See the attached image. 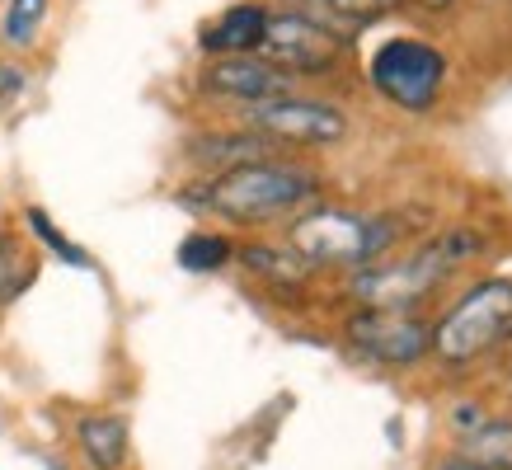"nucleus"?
I'll use <instances>...</instances> for the list:
<instances>
[{"label":"nucleus","instance_id":"1a4fd4ad","mask_svg":"<svg viewBox=\"0 0 512 470\" xmlns=\"http://www.w3.org/2000/svg\"><path fill=\"white\" fill-rule=\"evenodd\" d=\"M202 85L212 94H226V99H240V104H259V99H273V94H287L292 80L287 71H278L273 62H259L249 52H235V57H221L202 71Z\"/></svg>","mask_w":512,"mask_h":470},{"label":"nucleus","instance_id":"20e7f679","mask_svg":"<svg viewBox=\"0 0 512 470\" xmlns=\"http://www.w3.org/2000/svg\"><path fill=\"white\" fill-rule=\"evenodd\" d=\"M512 334V282L489 278L456 301L433 329V353L442 362H470Z\"/></svg>","mask_w":512,"mask_h":470},{"label":"nucleus","instance_id":"aec40b11","mask_svg":"<svg viewBox=\"0 0 512 470\" xmlns=\"http://www.w3.org/2000/svg\"><path fill=\"white\" fill-rule=\"evenodd\" d=\"M437 470H484V466H475L470 456H461V461H447V466H437Z\"/></svg>","mask_w":512,"mask_h":470},{"label":"nucleus","instance_id":"2eb2a0df","mask_svg":"<svg viewBox=\"0 0 512 470\" xmlns=\"http://www.w3.org/2000/svg\"><path fill=\"white\" fill-rule=\"evenodd\" d=\"M245 264L254 268V273H264V278H273V282H282V287H292V282H301L306 278V259L301 254H282V250H264V245H249L245 250Z\"/></svg>","mask_w":512,"mask_h":470},{"label":"nucleus","instance_id":"f3484780","mask_svg":"<svg viewBox=\"0 0 512 470\" xmlns=\"http://www.w3.org/2000/svg\"><path fill=\"white\" fill-rule=\"evenodd\" d=\"M24 221H29V231L38 235V240H43L47 250H57V254H62L66 264H80V268L90 264V259H85V250H76V245H71V240H66V235L57 231V226H52V221H47L43 212H38V207H29V212H24Z\"/></svg>","mask_w":512,"mask_h":470},{"label":"nucleus","instance_id":"0eeeda50","mask_svg":"<svg viewBox=\"0 0 512 470\" xmlns=\"http://www.w3.org/2000/svg\"><path fill=\"white\" fill-rule=\"evenodd\" d=\"M259 52H264V62H273L287 76H325L339 62L343 38L306 15H268Z\"/></svg>","mask_w":512,"mask_h":470},{"label":"nucleus","instance_id":"6e6552de","mask_svg":"<svg viewBox=\"0 0 512 470\" xmlns=\"http://www.w3.org/2000/svg\"><path fill=\"white\" fill-rule=\"evenodd\" d=\"M348 339L357 353H367L372 362L386 367H404V362H419L433 348V329L414 320L409 311H386V306H367L362 315L348 320Z\"/></svg>","mask_w":512,"mask_h":470},{"label":"nucleus","instance_id":"4468645a","mask_svg":"<svg viewBox=\"0 0 512 470\" xmlns=\"http://www.w3.org/2000/svg\"><path fill=\"white\" fill-rule=\"evenodd\" d=\"M231 240L226 235H188L184 245H179V264L188 268V273H212V268H221L226 259H231Z\"/></svg>","mask_w":512,"mask_h":470},{"label":"nucleus","instance_id":"ddd939ff","mask_svg":"<svg viewBox=\"0 0 512 470\" xmlns=\"http://www.w3.org/2000/svg\"><path fill=\"white\" fill-rule=\"evenodd\" d=\"M193 156L207 160V165H245V160H264L268 156V137H207L193 146Z\"/></svg>","mask_w":512,"mask_h":470},{"label":"nucleus","instance_id":"dca6fc26","mask_svg":"<svg viewBox=\"0 0 512 470\" xmlns=\"http://www.w3.org/2000/svg\"><path fill=\"white\" fill-rule=\"evenodd\" d=\"M43 19H47V0H10L5 5V38L15 47H29L38 38V29H43Z\"/></svg>","mask_w":512,"mask_h":470},{"label":"nucleus","instance_id":"6ab92c4d","mask_svg":"<svg viewBox=\"0 0 512 470\" xmlns=\"http://www.w3.org/2000/svg\"><path fill=\"white\" fill-rule=\"evenodd\" d=\"M10 90H19V71H15V66H5V71H0V94H10Z\"/></svg>","mask_w":512,"mask_h":470},{"label":"nucleus","instance_id":"412c9836","mask_svg":"<svg viewBox=\"0 0 512 470\" xmlns=\"http://www.w3.org/2000/svg\"><path fill=\"white\" fill-rule=\"evenodd\" d=\"M419 5H428V10H447L451 0H419Z\"/></svg>","mask_w":512,"mask_h":470},{"label":"nucleus","instance_id":"9d476101","mask_svg":"<svg viewBox=\"0 0 512 470\" xmlns=\"http://www.w3.org/2000/svg\"><path fill=\"white\" fill-rule=\"evenodd\" d=\"M268 29V10L264 5H231L226 15L202 33V47L207 52H221V57H235V52H254L264 43Z\"/></svg>","mask_w":512,"mask_h":470},{"label":"nucleus","instance_id":"7ed1b4c3","mask_svg":"<svg viewBox=\"0 0 512 470\" xmlns=\"http://www.w3.org/2000/svg\"><path fill=\"white\" fill-rule=\"evenodd\" d=\"M395 221L386 217H357V212H339V207H320L311 217L292 221V250L306 264H348L362 268L395 240Z\"/></svg>","mask_w":512,"mask_h":470},{"label":"nucleus","instance_id":"a211bd4d","mask_svg":"<svg viewBox=\"0 0 512 470\" xmlns=\"http://www.w3.org/2000/svg\"><path fill=\"white\" fill-rule=\"evenodd\" d=\"M325 5L339 10L343 19H357V24H362V19H381L386 10H395L400 0H325Z\"/></svg>","mask_w":512,"mask_h":470},{"label":"nucleus","instance_id":"f8f14e48","mask_svg":"<svg viewBox=\"0 0 512 470\" xmlns=\"http://www.w3.org/2000/svg\"><path fill=\"white\" fill-rule=\"evenodd\" d=\"M461 456H470V461H475V466H484V470L512 466V423H503V419L475 423V428H470V438H466V452H461Z\"/></svg>","mask_w":512,"mask_h":470},{"label":"nucleus","instance_id":"39448f33","mask_svg":"<svg viewBox=\"0 0 512 470\" xmlns=\"http://www.w3.org/2000/svg\"><path fill=\"white\" fill-rule=\"evenodd\" d=\"M442 80H447V57L437 47L414 43V38H390V43L376 47L372 85L386 94L390 104H400L409 113L433 109Z\"/></svg>","mask_w":512,"mask_h":470},{"label":"nucleus","instance_id":"f257e3e1","mask_svg":"<svg viewBox=\"0 0 512 470\" xmlns=\"http://www.w3.org/2000/svg\"><path fill=\"white\" fill-rule=\"evenodd\" d=\"M320 179L301 165H282V160H245L221 170L212 184L198 193L202 207H212L231 221H268L282 212H296L301 203H311Z\"/></svg>","mask_w":512,"mask_h":470},{"label":"nucleus","instance_id":"423d86ee","mask_svg":"<svg viewBox=\"0 0 512 470\" xmlns=\"http://www.w3.org/2000/svg\"><path fill=\"white\" fill-rule=\"evenodd\" d=\"M245 123L268 141H292V146H334L348 137V118L334 104L320 99H296V94H273L259 104H245Z\"/></svg>","mask_w":512,"mask_h":470},{"label":"nucleus","instance_id":"f03ea898","mask_svg":"<svg viewBox=\"0 0 512 470\" xmlns=\"http://www.w3.org/2000/svg\"><path fill=\"white\" fill-rule=\"evenodd\" d=\"M475 250H480L475 235H437L433 245L414 250L409 259L362 268L353 278V297L367 301V306H386V311H409L433 287H442L451 268H461Z\"/></svg>","mask_w":512,"mask_h":470},{"label":"nucleus","instance_id":"9b49d317","mask_svg":"<svg viewBox=\"0 0 512 470\" xmlns=\"http://www.w3.org/2000/svg\"><path fill=\"white\" fill-rule=\"evenodd\" d=\"M80 447H85L94 470H118L127 461V423L109 419V414L80 419Z\"/></svg>","mask_w":512,"mask_h":470}]
</instances>
